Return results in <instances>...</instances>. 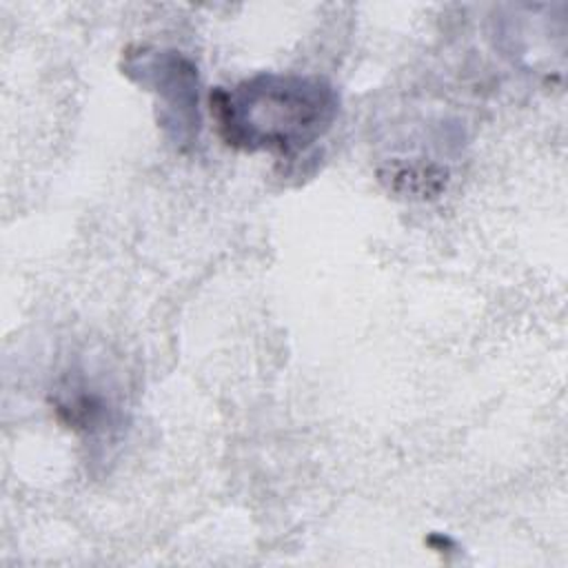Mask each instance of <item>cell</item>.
<instances>
[{"instance_id": "cell-2", "label": "cell", "mask_w": 568, "mask_h": 568, "mask_svg": "<svg viewBox=\"0 0 568 568\" xmlns=\"http://www.w3.org/2000/svg\"><path fill=\"white\" fill-rule=\"evenodd\" d=\"M122 73L158 102V124L178 151H189L200 138V75L191 58L175 49L149 44L129 47Z\"/></svg>"}, {"instance_id": "cell-1", "label": "cell", "mask_w": 568, "mask_h": 568, "mask_svg": "<svg viewBox=\"0 0 568 568\" xmlns=\"http://www.w3.org/2000/svg\"><path fill=\"white\" fill-rule=\"evenodd\" d=\"M209 109L226 146L295 158L331 131L339 95L320 75L262 71L229 89L215 87Z\"/></svg>"}, {"instance_id": "cell-3", "label": "cell", "mask_w": 568, "mask_h": 568, "mask_svg": "<svg viewBox=\"0 0 568 568\" xmlns=\"http://www.w3.org/2000/svg\"><path fill=\"white\" fill-rule=\"evenodd\" d=\"M377 180L395 197L433 200L448 184V169L424 160H388L377 169Z\"/></svg>"}]
</instances>
